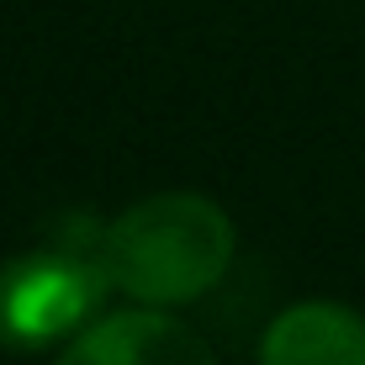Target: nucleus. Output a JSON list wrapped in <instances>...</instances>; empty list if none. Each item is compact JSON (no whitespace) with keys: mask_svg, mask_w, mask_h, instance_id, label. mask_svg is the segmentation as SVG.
Returning a JSON list of instances; mask_svg holds the SVG:
<instances>
[{"mask_svg":"<svg viewBox=\"0 0 365 365\" xmlns=\"http://www.w3.org/2000/svg\"><path fill=\"white\" fill-rule=\"evenodd\" d=\"M233 217L207 196L165 191L128 207L106 228V275L122 297L148 307H180L207 297L233 265Z\"/></svg>","mask_w":365,"mask_h":365,"instance_id":"1","label":"nucleus"},{"mask_svg":"<svg viewBox=\"0 0 365 365\" xmlns=\"http://www.w3.org/2000/svg\"><path fill=\"white\" fill-rule=\"evenodd\" d=\"M106 292V259L69 244L11 259L0 270V349H43L69 339Z\"/></svg>","mask_w":365,"mask_h":365,"instance_id":"2","label":"nucleus"},{"mask_svg":"<svg viewBox=\"0 0 365 365\" xmlns=\"http://www.w3.org/2000/svg\"><path fill=\"white\" fill-rule=\"evenodd\" d=\"M53 365H217V360L185 323L143 302L133 312H111L85 334H74Z\"/></svg>","mask_w":365,"mask_h":365,"instance_id":"3","label":"nucleus"},{"mask_svg":"<svg viewBox=\"0 0 365 365\" xmlns=\"http://www.w3.org/2000/svg\"><path fill=\"white\" fill-rule=\"evenodd\" d=\"M259 365H365V318L344 302H297L265 329Z\"/></svg>","mask_w":365,"mask_h":365,"instance_id":"4","label":"nucleus"}]
</instances>
